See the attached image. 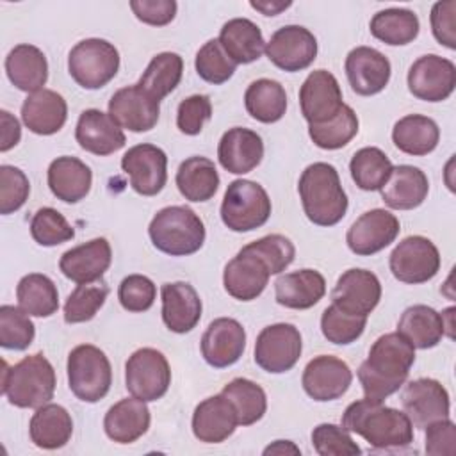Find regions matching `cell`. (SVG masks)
Listing matches in <instances>:
<instances>
[{"mask_svg":"<svg viewBox=\"0 0 456 456\" xmlns=\"http://www.w3.org/2000/svg\"><path fill=\"white\" fill-rule=\"evenodd\" d=\"M217 39L235 64L255 62L265 50L262 30L248 18L228 20L223 25Z\"/></svg>","mask_w":456,"mask_h":456,"instance_id":"36","label":"cell"},{"mask_svg":"<svg viewBox=\"0 0 456 456\" xmlns=\"http://www.w3.org/2000/svg\"><path fill=\"white\" fill-rule=\"evenodd\" d=\"M353 381V372L349 365L331 354H319L312 358L301 378L305 392L319 403L335 401L342 397Z\"/></svg>","mask_w":456,"mask_h":456,"instance_id":"18","label":"cell"},{"mask_svg":"<svg viewBox=\"0 0 456 456\" xmlns=\"http://www.w3.org/2000/svg\"><path fill=\"white\" fill-rule=\"evenodd\" d=\"M30 194L27 175L14 166H0V214L7 216L20 210Z\"/></svg>","mask_w":456,"mask_h":456,"instance_id":"54","label":"cell"},{"mask_svg":"<svg viewBox=\"0 0 456 456\" xmlns=\"http://www.w3.org/2000/svg\"><path fill=\"white\" fill-rule=\"evenodd\" d=\"M0 121H2V142L0 151H9L14 148L21 139V126L20 121L7 110H0Z\"/></svg>","mask_w":456,"mask_h":456,"instance_id":"60","label":"cell"},{"mask_svg":"<svg viewBox=\"0 0 456 456\" xmlns=\"http://www.w3.org/2000/svg\"><path fill=\"white\" fill-rule=\"evenodd\" d=\"M379 191L387 207L394 210H411L420 207L428 198L429 182L420 167L401 164L392 169L387 183Z\"/></svg>","mask_w":456,"mask_h":456,"instance_id":"30","label":"cell"},{"mask_svg":"<svg viewBox=\"0 0 456 456\" xmlns=\"http://www.w3.org/2000/svg\"><path fill=\"white\" fill-rule=\"evenodd\" d=\"M237 426V411L223 394L207 397L194 408L192 433L200 442L221 444L233 435Z\"/></svg>","mask_w":456,"mask_h":456,"instance_id":"28","label":"cell"},{"mask_svg":"<svg viewBox=\"0 0 456 456\" xmlns=\"http://www.w3.org/2000/svg\"><path fill=\"white\" fill-rule=\"evenodd\" d=\"M150 410L146 401L126 397L109 408L103 419L105 435L118 444H132L141 438L150 428Z\"/></svg>","mask_w":456,"mask_h":456,"instance_id":"33","label":"cell"},{"mask_svg":"<svg viewBox=\"0 0 456 456\" xmlns=\"http://www.w3.org/2000/svg\"><path fill=\"white\" fill-rule=\"evenodd\" d=\"M46 180L57 200L64 203H78L91 191L93 173L80 159L64 155L50 162Z\"/></svg>","mask_w":456,"mask_h":456,"instance_id":"32","label":"cell"},{"mask_svg":"<svg viewBox=\"0 0 456 456\" xmlns=\"http://www.w3.org/2000/svg\"><path fill=\"white\" fill-rule=\"evenodd\" d=\"M264 52L276 68L294 73L306 69L315 61L317 39L301 25H285L271 36Z\"/></svg>","mask_w":456,"mask_h":456,"instance_id":"13","label":"cell"},{"mask_svg":"<svg viewBox=\"0 0 456 456\" xmlns=\"http://www.w3.org/2000/svg\"><path fill=\"white\" fill-rule=\"evenodd\" d=\"M264 454H301V451L290 440H276L264 449Z\"/></svg>","mask_w":456,"mask_h":456,"instance_id":"62","label":"cell"},{"mask_svg":"<svg viewBox=\"0 0 456 456\" xmlns=\"http://www.w3.org/2000/svg\"><path fill=\"white\" fill-rule=\"evenodd\" d=\"M109 287L100 283H78L64 303V322L78 324L91 321L96 312L105 305Z\"/></svg>","mask_w":456,"mask_h":456,"instance_id":"47","label":"cell"},{"mask_svg":"<svg viewBox=\"0 0 456 456\" xmlns=\"http://www.w3.org/2000/svg\"><path fill=\"white\" fill-rule=\"evenodd\" d=\"M18 306L34 317H50L59 308L55 283L41 273L25 274L16 285Z\"/></svg>","mask_w":456,"mask_h":456,"instance_id":"42","label":"cell"},{"mask_svg":"<svg viewBox=\"0 0 456 456\" xmlns=\"http://www.w3.org/2000/svg\"><path fill=\"white\" fill-rule=\"evenodd\" d=\"M413 363L415 347L401 333L394 331L378 337L356 372L363 395L385 401L404 385Z\"/></svg>","mask_w":456,"mask_h":456,"instance_id":"1","label":"cell"},{"mask_svg":"<svg viewBox=\"0 0 456 456\" xmlns=\"http://www.w3.org/2000/svg\"><path fill=\"white\" fill-rule=\"evenodd\" d=\"M121 169L130 178V187L141 196L159 194L167 182V157L155 144H135L121 159Z\"/></svg>","mask_w":456,"mask_h":456,"instance_id":"14","label":"cell"},{"mask_svg":"<svg viewBox=\"0 0 456 456\" xmlns=\"http://www.w3.org/2000/svg\"><path fill=\"white\" fill-rule=\"evenodd\" d=\"M182 73L183 59L175 52H162L148 62L137 86L160 102L164 96L176 89L182 80Z\"/></svg>","mask_w":456,"mask_h":456,"instance_id":"43","label":"cell"},{"mask_svg":"<svg viewBox=\"0 0 456 456\" xmlns=\"http://www.w3.org/2000/svg\"><path fill=\"white\" fill-rule=\"evenodd\" d=\"M171 385V369L167 358L153 349L141 347L134 351L125 363L126 390L146 403L160 399Z\"/></svg>","mask_w":456,"mask_h":456,"instance_id":"9","label":"cell"},{"mask_svg":"<svg viewBox=\"0 0 456 456\" xmlns=\"http://www.w3.org/2000/svg\"><path fill=\"white\" fill-rule=\"evenodd\" d=\"M367 317L340 310L333 303L321 315V331L324 338L337 346H347L358 340L365 330Z\"/></svg>","mask_w":456,"mask_h":456,"instance_id":"48","label":"cell"},{"mask_svg":"<svg viewBox=\"0 0 456 456\" xmlns=\"http://www.w3.org/2000/svg\"><path fill=\"white\" fill-rule=\"evenodd\" d=\"M397 333L417 349H431L438 346L445 335V321L435 308L428 305H413L401 314Z\"/></svg>","mask_w":456,"mask_h":456,"instance_id":"37","label":"cell"},{"mask_svg":"<svg viewBox=\"0 0 456 456\" xmlns=\"http://www.w3.org/2000/svg\"><path fill=\"white\" fill-rule=\"evenodd\" d=\"M68 387L84 403H98L112 385V367L107 354L93 346L80 344L68 354Z\"/></svg>","mask_w":456,"mask_h":456,"instance_id":"6","label":"cell"},{"mask_svg":"<svg viewBox=\"0 0 456 456\" xmlns=\"http://www.w3.org/2000/svg\"><path fill=\"white\" fill-rule=\"evenodd\" d=\"M30 235L39 246L52 248L71 240L75 237V230L59 210L43 207L36 210L30 219Z\"/></svg>","mask_w":456,"mask_h":456,"instance_id":"52","label":"cell"},{"mask_svg":"<svg viewBox=\"0 0 456 456\" xmlns=\"http://www.w3.org/2000/svg\"><path fill=\"white\" fill-rule=\"evenodd\" d=\"M75 139L82 150L107 157L121 150L126 142V137L121 126L100 109H87L80 114L75 128Z\"/></svg>","mask_w":456,"mask_h":456,"instance_id":"24","label":"cell"},{"mask_svg":"<svg viewBox=\"0 0 456 456\" xmlns=\"http://www.w3.org/2000/svg\"><path fill=\"white\" fill-rule=\"evenodd\" d=\"M110 262V244L105 237H98L64 251L59 260V269L75 283H93L105 274Z\"/></svg>","mask_w":456,"mask_h":456,"instance_id":"23","label":"cell"},{"mask_svg":"<svg viewBox=\"0 0 456 456\" xmlns=\"http://www.w3.org/2000/svg\"><path fill=\"white\" fill-rule=\"evenodd\" d=\"M148 235L159 251L171 256H187L203 246L205 224L192 208L173 205L153 216Z\"/></svg>","mask_w":456,"mask_h":456,"instance_id":"5","label":"cell"},{"mask_svg":"<svg viewBox=\"0 0 456 456\" xmlns=\"http://www.w3.org/2000/svg\"><path fill=\"white\" fill-rule=\"evenodd\" d=\"M399 219L392 212L385 208H372L363 212L349 226L346 242L354 255L369 256L390 246L399 235Z\"/></svg>","mask_w":456,"mask_h":456,"instance_id":"16","label":"cell"},{"mask_svg":"<svg viewBox=\"0 0 456 456\" xmlns=\"http://www.w3.org/2000/svg\"><path fill=\"white\" fill-rule=\"evenodd\" d=\"M269 276L271 273L258 256L240 249L226 264L223 273V285L233 299L253 301L267 287Z\"/></svg>","mask_w":456,"mask_h":456,"instance_id":"27","label":"cell"},{"mask_svg":"<svg viewBox=\"0 0 456 456\" xmlns=\"http://www.w3.org/2000/svg\"><path fill=\"white\" fill-rule=\"evenodd\" d=\"M392 141L399 151L422 157L438 146L440 128L436 121L428 116L408 114L394 125Z\"/></svg>","mask_w":456,"mask_h":456,"instance_id":"38","label":"cell"},{"mask_svg":"<svg viewBox=\"0 0 456 456\" xmlns=\"http://www.w3.org/2000/svg\"><path fill=\"white\" fill-rule=\"evenodd\" d=\"M160 114V102L141 89L137 84L118 89L109 100V116L130 132L151 130Z\"/></svg>","mask_w":456,"mask_h":456,"instance_id":"19","label":"cell"},{"mask_svg":"<svg viewBox=\"0 0 456 456\" xmlns=\"http://www.w3.org/2000/svg\"><path fill=\"white\" fill-rule=\"evenodd\" d=\"M210 118V98L207 94H192L180 102L176 110V126L185 135H198Z\"/></svg>","mask_w":456,"mask_h":456,"instance_id":"56","label":"cell"},{"mask_svg":"<svg viewBox=\"0 0 456 456\" xmlns=\"http://www.w3.org/2000/svg\"><path fill=\"white\" fill-rule=\"evenodd\" d=\"M68 119V105L62 94L53 89L30 93L21 103L23 125L37 135L57 134Z\"/></svg>","mask_w":456,"mask_h":456,"instance_id":"29","label":"cell"},{"mask_svg":"<svg viewBox=\"0 0 456 456\" xmlns=\"http://www.w3.org/2000/svg\"><path fill=\"white\" fill-rule=\"evenodd\" d=\"M194 68L200 78H203L208 84L219 86L228 82V78H232L237 64L223 50L219 39H208L198 50L194 59Z\"/></svg>","mask_w":456,"mask_h":456,"instance_id":"50","label":"cell"},{"mask_svg":"<svg viewBox=\"0 0 456 456\" xmlns=\"http://www.w3.org/2000/svg\"><path fill=\"white\" fill-rule=\"evenodd\" d=\"M221 394L233 404L239 426H251L258 422L267 410L264 388L248 378H233L223 387Z\"/></svg>","mask_w":456,"mask_h":456,"instance_id":"44","label":"cell"},{"mask_svg":"<svg viewBox=\"0 0 456 456\" xmlns=\"http://www.w3.org/2000/svg\"><path fill=\"white\" fill-rule=\"evenodd\" d=\"M162 296V321L173 333H189L201 319V299L196 289L187 281L164 283Z\"/></svg>","mask_w":456,"mask_h":456,"instance_id":"25","label":"cell"},{"mask_svg":"<svg viewBox=\"0 0 456 456\" xmlns=\"http://www.w3.org/2000/svg\"><path fill=\"white\" fill-rule=\"evenodd\" d=\"M271 216V200L265 189L253 180H233L228 183L221 219L232 232H251L267 223Z\"/></svg>","mask_w":456,"mask_h":456,"instance_id":"7","label":"cell"},{"mask_svg":"<svg viewBox=\"0 0 456 456\" xmlns=\"http://www.w3.org/2000/svg\"><path fill=\"white\" fill-rule=\"evenodd\" d=\"M246 349V331L237 319H214L201 337V354L214 369H224L239 362Z\"/></svg>","mask_w":456,"mask_h":456,"instance_id":"22","label":"cell"},{"mask_svg":"<svg viewBox=\"0 0 456 456\" xmlns=\"http://www.w3.org/2000/svg\"><path fill=\"white\" fill-rule=\"evenodd\" d=\"M299 107L308 125H319L337 116L344 102L335 75L328 69L312 71L299 87Z\"/></svg>","mask_w":456,"mask_h":456,"instance_id":"17","label":"cell"},{"mask_svg":"<svg viewBox=\"0 0 456 456\" xmlns=\"http://www.w3.org/2000/svg\"><path fill=\"white\" fill-rule=\"evenodd\" d=\"M346 77L351 89L360 96L381 93L392 73L390 61L370 46H356L346 57Z\"/></svg>","mask_w":456,"mask_h":456,"instance_id":"21","label":"cell"},{"mask_svg":"<svg viewBox=\"0 0 456 456\" xmlns=\"http://www.w3.org/2000/svg\"><path fill=\"white\" fill-rule=\"evenodd\" d=\"M28 435L36 447L53 451L64 447L73 435V420L68 410L55 403L36 408L28 424Z\"/></svg>","mask_w":456,"mask_h":456,"instance_id":"35","label":"cell"},{"mask_svg":"<svg viewBox=\"0 0 456 456\" xmlns=\"http://www.w3.org/2000/svg\"><path fill=\"white\" fill-rule=\"evenodd\" d=\"M456 87V66L436 53L419 57L408 69L410 93L424 102H444Z\"/></svg>","mask_w":456,"mask_h":456,"instance_id":"12","label":"cell"},{"mask_svg":"<svg viewBox=\"0 0 456 456\" xmlns=\"http://www.w3.org/2000/svg\"><path fill=\"white\" fill-rule=\"evenodd\" d=\"M119 69L118 48L100 37L78 41L68 55V71L84 89L107 86Z\"/></svg>","mask_w":456,"mask_h":456,"instance_id":"8","label":"cell"},{"mask_svg":"<svg viewBox=\"0 0 456 456\" xmlns=\"http://www.w3.org/2000/svg\"><path fill=\"white\" fill-rule=\"evenodd\" d=\"M358 134V116L354 110L344 103L340 112L331 119L308 125V135L315 146L322 150H338L344 148Z\"/></svg>","mask_w":456,"mask_h":456,"instance_id":"46","label":"cell"},{"mask_svg":"<svg viewBox=\"0 0 456 456\" xmlns=\"http://www.w3.org/2000/svg\"><path fill=\"white\" fill-rule=\"evenodd\" d=\"M242 249L258 256L271 274H280L281 271H285L296 256V248L292 240L281 233L265 235L258 240L246 244Z\"/></svg>","mask_w":456,"mask_h":456,"instance_id":"51","label":"cell"},{"mask_svg":"<svg viewBox=\"0 0 456 456\" xmlns=\"http://www.w3.org/2000/svg\"><path fill=\"white\" fill-rule=\"evenodd\" d=\"M312 445L321 456H354L362 454L360 445L351 438L349 431L337 424H319L312 431Z\"/></svg>","mask_w":456,"mask_h":456,"instance_id":"53","label":"cell"},{"mask_svg":"<svg viewBox=\"0 0 456 456\" xmlns=\"http://www.w3.org/2000/svg\"><path fill=\"white\" fill-rule=\"evenodd\" d=\"M5 73L16 89L36 93L48 80V62L37 46L21 43L7 53Z\"/></svg>","mask_w":456,"mask_h":456,"instance_id":"34","label":"cell"},{"mask_svg":"<svg viewBox=\"0 0 456 456\" xmlns=\"http://www.w3.org/2000/svg\"><path fill=\"white\" fill-rule=\"evenodd\" d=\"M401 404L411 424L424 429L435 420L447 419L451 401L445 387L433 378L408 381L401 394Z\"/></svg>","mask_w":456,"mask_h":456,"instance_id":"15","label":"cell"},{"mask_svg":"<svg viewBox=\"0 0 456 456\" xmlns=\"http://www.w3.org/2000/svg\"><path fill=\"white\" fill-rule=\"evenodd\" d=\"M342 428L365 438L376 451H401L413 442V424L408 415L369 397L354 401L346 408Z\"/></svg>","mask_w":456,"mask_h":456,"instance_id":"2","label":"cell"},{"mask_svg":"<svg viewBox=\"0 0 456 456\" xmlns=\"http://www.w3.org/2000/svg\"><path fill=\"white\" fill-rule=\"evenodd\" d=\"M431 32L435 39L447 46L449 50L456 48V0L436 2L429 14Z\"/></svg>","mask_w":456,"mask_h":456,"instance_id":"57","label":"cell"},{"mask_svg":"<svg viewBox=\"0 0 456 456\" xmlns=\"http://www.w3.org/2000/svg\"><path fill=\"white\" fill-rule=\"evenodd\" d=\"M36 337L34 322L20 306H0V346L4 349L25 351Z\"/></svg>","mask_w":456,"mask_h":456,"instance_id":"49","label":"cell"},{"mask_svg":"<svg viewBox=\"0 0 456 456\" xmlns=\"http://www.w3.org/2000/svg\"><path fill=\"white\" fill-rule=\"evenodd\" d=\"M426 429V452L431 456H452L456 452V426L447 419L431 422Z\"/></svg>","mask_w":456,"mask_h":456,"instance_id":"58","label":"cell"},{"mask_svg":"<svg viewBox=\"0 0 456 456\" xmlns=\"http://www.w3.org/2000/svg\"><path fill=\"white\" fill-rule=\"evenodd\" d=\"M249 5L256 11H260L264 16H276L281 11L289 9L292 5V2H281V0H251Z\"/></svg>","mask_w":456,"mask_h":456,"instance_id":"61","label":"cell"},{"mask_svg":"<svg viewBox=\"0 0 456 456\" xmlns=\"http://www.w3.org/2000/svg\"><path fill=\"white\" fill-rule=\"evenodd\" d=\"M303 351L299 330L289 322L265 326L255 342V363L271 374L290 370Z\"/></svg>","mask_w":456,"mask_h":456,"instance_id":"10","label":"cell"},{"mask_svg":"<svg viewBox=\"0 0 456 456\" xmlns=\"http://www.w3.org/2000/svg\"><path fill=\"white\" fill-rule=\"evenodd\" d=\"M157 297L155 283L144 274H128L121 280L118 299L126 312H146L153 306Z\"/></svg>","mask_w":456,"mask_h":456,"instance_id":"55","label":"cell"},{"mask_svg":"<svg viewBox=\"0 0 456 456\" xmlns=\"http://www.w3.org/2000/svg\"><path fill=\"white\" fill-rule=\"evenodd\" d=\"M176 187L189 201H208L219 187V175L214 162L207 157L194 155L185 159L176 171Z\"/></svg>","mask_w":456,"mask_h":456,"instance_id":"39","label":"cell"},{"mask_svg":"<svg viewBox=\"0 0 456 456\" xmlns=\"http://www.w3.org/2000/svg\"><path fill=\"white\" fill-rule=\"evenodd\" d=\"M388 265L395 280L419 285L436 276L440 271V253L428 237L410 235L394 248Z\"/></svg>","mask_w":456,"mask_h":456,"instance_id":"11","label":"cell"},{"mask_svg":"<svg viewBox=\"0 0 456 456\" xmlns=\"http://www.w3.org/2000/svg\"><path fill=\"white\" fill-rule=\"evenodd\" d=\"M392 169L394 166L390 159L376 146L358 150L349 162L351 178L354 180L356 187L369 192L379 191L387 183Z\"/></svg>","mask_w":456,"mask_h":456,"instance_id":"45","label":"cell"},{"mask_svg":"<svg viewBox=\"0 0 456 456\" xmlns=\"http://www.w3.org/2000/svg\"><path fill=\"white\" fill-rule=\"evenodd\" d=\"M381 299V283L378 276L367 269H347L337 280L331 290L335 306L347 314L369 315Z\"/></svg>","mask_w":456,"mask_h":456,"instance_id":"20","label":"cell"},{"mask_svg":"<svg viewBox=\"0 0 456 456\" xmlns=\"http://www.w3.org/2000/svg\"><path fill=\"white\" fill-rule=\"evenodd\" d=\"M370 34L390 46H403L411 43L420 30L419 18L410 9L401 7H390L378 11L370 23H369Z\"/></svg>","mask_w":456,"mask_h":456,"instance_id":"41","label":"cell"},{"mask_svg":"<svg viewBox=\"0 0 456 456\" xmlns=\"http://www.w3.org/2000/svg\"><path fill=\"white\" fill-rule=\"evenodd\" d=\"M244 107L248 114L260 123H276L285 116L287 93L278 80H253L244 93Z\"/></svg>","mask_w":456,"mask_h":456,"instance_id":"40","label":"cell"},{"mask_svg":"<svg viewBox=\"0 0 456 456\" xmlns=\"http://www.w3.org/2000/svg\"><path fill=\"white\" fill-rule=\"evenodd\" d=\"M297 192L305 216L317 226H333L347 212L349 201L342 189L338 171L328 162L306 166L299 176Z\"/></svg>","mask_w":456,"mask_h":456,"instance_id":"3","label":"cell"},{"mask_svg":"<svg viewBox=\"0 0 456 456\" xmlns=\"http://www.w3.org/2000/svg\"><path fill=\"white\" fill-rule=\"evenodd\" d=\"M326 294V280L315 269H299L280 276L274 283L276 303L292 308L306 310L315 306Z\"/></svg>","mask_w":456,"mask_h":456,"instance_id":"31","label":"cell"},{"mask_svg":"<svg viewBox=\"0 0 456 456\" xmlns=\"http://www.w3.org/2000/svg\"><path fill=\"white\" fill-rule=\"evenodd\" d=\"M217 159L228 173L246 175L253 171L264 159L262 137L255 130L233 126L221 137Z\"/></svg>","mask_w":456,"mask_h":456,"instance_id":"26","label":"cell"},{"mask_svg":"<svg viewBox=\"0 0 456 456\" xmlns=\"http://www.w3.org/2000/svg\"><path fill=\"white\" fill-rule=\"evenodd\" d=\"M55 370L43 353L25 356L12 367L4 362L2 394L16 408H39L53 397Z\"/></svg>","mask_w":456,"mask_h":456,"instance_id":"4","label":"cell"},{"mask_svg":"<svg viewBox=\"0 0 456 456\" xmlns=\"http://www.w3.org/2000/svg\"><path fill=\"white\" fill-rule=\"evenodd\" d=\"M130 9L139 21L164 27L175 20L178 5L175 0H132Z\"/></svg>","mask_w":456,"mask_h":456,"instance_id":"59","label":"cell"}]
</instances>
